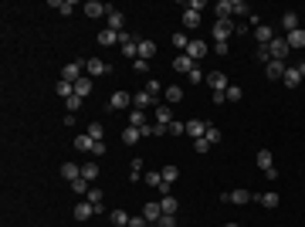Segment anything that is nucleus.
I'll use <instances>...</instances> for the list:
<instances>
[{
  "instance_id": "nucleus-1",
  "label": "nucleus",
  "mask_w": 305,
  "mask_h": 227,
  "mask_svg": "<svg viewBox=\"0 0 305 227\" xmlns=\"http://www.w3.org/2000/svg\"><path fill=\"white\" fill-rule=\"evenodd\" d=\"M268 55H271V61H285V58L292 55V48H288L285 38H275V41L268 44Z\"/></svg>"
},
{
  "instance_id": "nucleus-2",
  "label": "nucleus",
  "mask_w": 305,
  "mask_h": 227,
  "mask_svg": "<svg viewBox=\"0 0 305 227\" xmlns=\"http://www.w3.org/2000/svg\"><path fill=\"white\" fill-rule=\"evenodd\" d=\"M112 68H109V61H102V58H88L85 61V75L88 78H102V75H109Z\"/></svg>"
},
{
  "instance_id": "nucleus-3",
  "label": "nucleus",
  "mask_w": 305,
  "mask_h": 227,
  "mask_svg": "<svg viewBox=\"0 0 305 227\" xmlns=\"http://www.w3.org/2000/svg\"><path fill=\"white\" fill-rule=\"evenodd\" d=\"M81 75H85V58H78V61H72V65L61 68V81H72V85H75Z\"/></svg>"
},
{
  "instance_id": "nucleus-4",
  "label": "nucleus",
  "mask_w": 305,
  "mask_h": 227,
  "mask_svg": "<svg viewBox=\"0 0 305 227\" xmlns=\"http://www.w3.org/2000/svg\"><path fill=\"white\" fill-rule=\"evenodd\" d=\"M183 55H190L193 61H200V58H207V55H210V44H207V41H200V38H193V41H190V48H187Z\"/></svg>"
},
{
  "instance_id": "nucleus-5",
  "label": "nucleus",
  "mask_w": 305,
  "mask_h": 227,
  "mask_svg": "<svg viewBox=\"0 0 305 227\" xmlns=\"http://www.w3.org/2000/svg\"><path fill=\"white\" fill-rule=\"evenodd\" d=\"M207 126H210L207 119H187V136L190 139H204L207 136Z\"/></svg>"
},
{
  "instance_id": "nucleus-6",
  "label": "nucleus",
  "mask_w": 305,
  "mask_h": 227,
  "mask_svg": "<svg viewBox=\"0 0 305 227\" xmlns=\"http://www.w3.org/2000/svg\"><path fill=\"white\" fill-rule=\"evenodd\" d=\"M156 105H159V98L150 95V92H136V95H133V109H143V112H146V109H156Z\"/></svg>"
},
{
  "instance_id": "nucleus-7",
  "label": "nucleus",
  "mask_w": 305,
  "mask_h": 227,
  "mask_svg": "<svg viewBox=\"0 0 305 227\" xmlns=\"http://www.w3.org/2000/svg\"><path fill=\"white\" fill-rule=\"evenodd\" d=\"M105 27H109V31H115V34H122V31H126V17H122V10H115V7H112V10H109V17H105Z\"/></svg>"
},
{
  "instance_id": "nucleus-8",
  "label": "nucleus",
  "mask_w": 305,
  "mask_h": 227,
  "mask_svg": "<svg viewBox=\"0 0 305 227\" xmlns=\"http://www.w3.org/2000/svg\"><path fill=\"white\" fill-rule=\"evenodd\" d=\"M221 200H228V204H237V207H241V204H251V200H254V193L241 187V190H230V193H224Z\"/></svg>"
},
{
  "instance_id": "nucleus-9",
  "label": "nucleus",
  "mask_w": 305,
  "mask_h": 227,
  "mask_svg": "<svg viewBox=\"0 0 305 227\" xmlns=\"http://www.w3.org/2000/svg\"><path fill=\"white\" fill-rule=\"evenodd\" d=\"M81 10H85L88 17H109V10H112V7H105L102 0H85V7H81Z\"/></svg>"
},
{
  "instance_id": "nucleus-10",
  "label": "nucleus",
  "mask_w": 305,
  "mask_h": 227,
  "mask_svg": "<svg viewBox=\"0 0 305 227\" xmlns=\"http://www.w3.org/2000/svg\"><path fill=\"white\" fill-rule=\"evenodd\" d=\"M254 41H258V48L271 44V41H275V31H271V24H258V27H254Z\"/></svg>"
},
{
  "instance_id": "nucleus-11",
  "label": "nucleus",
  "mask_w": 305,
  "mask_h": 227,
  "mask_svg": "<svg viewBox=\"0 0 305 227\" xmlns=\"http://www.w3.org/2000/svg\"><path fill=\"white\" fill-rule=\"evenodd\" d=\"M129 105H133V95H129V92H112V98H109V109L122 112V109H129Z\"/></svg>"
},
{
  "instance_id": "nucleus-12",
  "label": "nucleus",
  "mask_w": 305,
  "mask_h": 227,
  "mask_svg": "<svg viewBox=\"0 0 305 227\" xmlns=\"http://www.w3.org/2000/svg\"><path fill=\"white\" fill-rule=\"evenodd\" d=\"M207 85H210L214 92H228V88H230V81H228L224 72H207Z\"/></svg>"
},
{
  "instance_id": "nucleus-13",
  "label": "nucleus",
  "mask_w": 305,
  "mask_h": 227,
  "mask_svg": "<svg viewBox=\"0 0 305 227\" xmlns=\"http://www.w3.org/2000/svg\"><path fill=\"white\" fill-rule=\"evenodd\" d=\"M285 68H288L285 61H268V65H265V78H268V81H282Z\"/></svg>"
},
{
  "instance_id": "nucleus-14",
  "label": "nucleus",
  "mask_w": 305,
  "mask_h": 227,
  "mask_svg": "<svg viewBox=\"0 0 305 227\" xmlns=\"http://www.w3.org/2000/svg\"><path fill=\"white\" fill-rule=\"evenodd\" d=\"M143 217L156 227V221L163 217V207H159V200H150V204H143Z\"/></svg>"
},
{
  "instance_id": "nucleus-15",
  "label": "nucleus",
  "mask_w": 305,
  "mask_h": 227,
  "mask_svg": "<svg viewBox=\"0 0 305 227\" xmlns=\"http://www.w3.org/2000/svg\"><path fill=\"white\" fill-rule=\"evenodd\" d=\"M254 163L261 166V173H268V170H275V152H271V150H258Z\"/></svg>"
},
{
  "instance_id": "nucleus-16",
  "label": "nucleus",
  "mask_w": 305,
  "mask_h": 227,
  "mask_svg": "<svg viewBox=\"0 0 305 227\" xmlns=\"http://www.w3.org/2000/svg\"><path fill=\"white\" fill-rule=\"evenodd\" d=\"M214 14H217V20H230L234 17V0H217L214 3Z\"/></svg>"
},
{
  "instance_id": "nucleus-17",
  "label": "nucleus",
  "mask_w": 305,
  "mask_h": 227,
  "mask_svg": "<svg viewBox=\"0 0 305 227\" xmlns=\"http://www.w3.org/2000/svg\"><path fill=\"white\" fill-rule=\"evenodd\" d=\"M156 51H159V48H156V41H152V38H139V58H143V61L156 58Z\"/></svg>"
},
{
  "instance_id": "nucleus-18",
  "label": "nucleus",
  "mask_w": 305,
  "mask_h": 227,
  "mask_svg": "<svg viewBox=\"0 0 305 227\" xmlns=\"http://www.w3.org/2000/svg\"><path fill=\"white\" fill-rule=\"evenodd\" d=\"M230 34H234V24L230 20H217L214 24V41H228Z\"/></svg>"
},
{
  "instance_id": "nucleus-19",
  "label": "nucleus",
  "mask_w": 305,
  "mask_h": 227,
  "mask_svg": "<svg viewBox=\"0 0 305 227\" xmlns=\"http://www.w3.org/2000/svg\"><path fill=\"white\" fill-rule=\"evenodd\" d=\"M282 85H285V88H299V85H302V75L295 72V65H288V68H285V75H282Z\"/></svg>"
},
{
  "instance_id": "nucleus-20",
  "label": "nucleus",
  "mask_w": 305,
  "mask_h": 227,
  "mask_svg": "<svg viewBox=\"0 0 305 227\" xmlns=\"http://www.w3.org/2000/svg\"><path fill=\"white\" fill-rule=\"evenodd\" d=\"M173 68H176V72H187V75H190V72L197 68V61H193L190 55H176V58H173Z\"/></svg>"
},
{
  "instance_id": "nucleus-21",
  "label": "nucleus",
  "mask_w": 305,
  "mask_h": 227,
  "mask_svg": "<svg viewBox=\"0 0 305 227\" xmlns=\"http://www.w3.org/2000/svg\"><path fill=\"white\" fill-rule=\"evenodd\" d=\"M81 176H85L88 183H95V180L102 176V170H98V163H95V159H88V163H81Z\"/></svg>"
},
{
  "instance_id": "nucleus-22",
  "label": "nucleus",
  "mask_w": 305,
  "mask_h": 227,
  "mask_svg": "<svg viewBox=\"0 0 305 227\" xmlns=\"http://www.w3.org/2000/svg\"><path fill=\"white\" fill-rule=\"evenodd\" d=\"M88 217H95V204H88V200L75 204V221H88Z\"/></svg>"
},
{
  "instance_id": "nucleus-23",
  "label": "nucleus",
  "mask_w": 305,
  "mask_h": 227,
  "mask_svg": "<svg viewBox=\"0 0 305 227\" xmlns=\"http://www.w3.org/2000/svg\"><path fill=\"white\" fill-rule=\"evenodd\" d=\"M282 27L292 34V31H299V10H285L282 14Z\"/></svg>"
},
{
  "instance_id": "nucleus-24",
  "label": "nucleus",
  "mask_w": 305,
  "mask_h": 227,
  "mask_svg": "<svg viewBox=\"0 0 305 227\" xmlns=\"http://www.w3.org/2000/svg\"><path fill=\"white\" fill-rule=\"evenodd\" d=\"M139 139H143V129H136V126H126V129H122V143H126V146H136Z\"/></svg>"
},
{
  "instance_id": "nucleus-25",
  "label": "nucleus",
  "mask_w": 305,
  "mask_h": 227,
  "mask_svg": "<svg viewBox=\"0 0 305 227\" xmlns=\"http://www.w3.org/2000/svg\"><path fill=\"white\" fill-rule=\"evenodd\" d=\"M285 41H288V48H292V51H299V48H305V31L299 27V31L285 34Z\"/></svg>"
},
{
  "instance_id": "nucleus-26",
  "label": "nucleus",
  "mask_w": 305,
  "mask_h": 227,
  "mask_svg": "<svg viewBox=\"0 0 305 227\" xmlns=\"http://www.w3.org/2000/svg\"><path fill=\"white\" fill-rule=\"evenodd\" d=\"M75 95H78V98H88V95H92V78H88V75H81L75 81Z\"/></svg>"
},
{
  "instance_id": "nucleus-27",
  "label": "nucleus",
  "mask_w": 305,
  "mask_h": 227,
  "mask_svg": "<svg viewBox=\"0 0 305 227\" xmlns=\"http://www.w3.org/2000/svg\"><path fill=\"white\" fill-rule=\"evenodd\" d=\"M156 122H159V126H166V129H170V122H173V112H170V105H163V102H159V105H156Z\"/></svg>"
},
{
  "instance_id": "nucleus-28",
  "label": "nucleus",
  "mask_w": 305,
  "mask_h": 227,
  "mask_svg": "<svg viewBox=\"0 0 305 227\" xmlns=\"http://www.w3.org/2000/svg\"><path fill=\"white\" fill-rule=\"evenodd\" d=\"M75 150L78 152H92L95 150V139H92L88 132H81V136H75Z\"/></svg>"
},
{
  "instance_id": "nucleus-29",
  "label": "nucleus",
  "mask_w": 305,
  "mask_h": 227,
  "mask_svg": "<svg viewBox=\"0 0 305 227\" xmlns=\"http://www.w3.org/2000/svg\"><path fill=\"white\" fill-rule=\"evenodd\" d=\"M166 132H170V129L159 126V122H146V126H143V136H152V139H159V136H166Z\"/></svg>"
},
{
  "instance_id": "nucleus-30",
  "label": "nucleus",
  "mask_w": 305,
  "mask_h": 227,
  "mask_svg": "<svg viewBox=\"0 0 305 227\" xmlns=\"http://www.w3.org/2000/svg\"><path fill=\"white\" fill-rule=\"evenodd\" d=\"M61 176H65L68 183H75L78 176H81V166H75V163H61Z\"/></svg>"
},
{
  "instance_id": "nucleus-31",
  "label": "nucleus",
  "mask_w": 305,
  "mask_h": 227,
  "mask_svg": "<svg viewBox=\"0 0 305 227\" xmlns=\"http://www.w3.org/2000/svg\"><path fill=\"white\" fill-rule=\"evenodd\" d=\"M95 41H98V44H102V48H112V44H115V41H119V34H115V31H109V27H105V31H98V38H95Z\"/></svg>"
},
{
  "instance_id": "nucleus-32",
  "label": "nucleus",
  "mask_w": 305,
  "mask_h": 227,
  "mask_svg": "<svg viewBox=\"0 0 305 227\" xmlns=\"http://www.w3.org/2000/svg\"><path fill=\"white\" fill-rule=\"evenodd\" d=\"M254 200H258L261 207H268V210H275V207H278V193H271V190H268V193H258Z\"/></svg>"
},
{
  "instance_id": "nucleus-33",
  "label": "nucleus",
  "mask_w": 305,
  "mask_h": 227,
  "mask_svg": "<svg viewBox=\"0 0 305 227\" xmlns=\"http://www.w3.org/2000/svg\"><path fill=\"white\" fill-rule=\"evenodd\" d=\"M183 27H187V31L200 27V14H197V10H183Z\"/></svg>"
},
{
  "instance_id": "nucleus-34",
  "label": "nucleus",
  "mask_w": 305,
  "mask_h": 227,
  "mask_svg": "<svg viewBox=\"0 0 305 227\" xmlns=\"http://www.w3.org/2000/svg\"><path fill=\"white\" fill-rule=\"evenodd\" d=\"M163 98H166V105H173V102H180V98H183V88H180V85H170V88L163 92Z\"/></svg>"
},
{
  "instance_id": "nucleus-35",
  "label": "nucleus",
  "mask_w": 305,
  "mask_h": 227,
  "mask_svg": "<svg viewBox=\"0 0 305 227\" xmlns=\"http://www.w3.org/2000/svg\"><path fill=\"white\" fill-rule=\"evenodd\" d=\"M159 173H163V183H166V187H173V183H176V176H180V170H176L173 163H170V166H163Z\"/></svg>"
},
{
  "instance_id": "nucleus-36",
  "label": "nucleus",
  "mask_w": 305,
  "mask_h": 227,
  "mask_svg": "<svg viewBox=\"0 0 305 227\" xmlns=\"http://www.w3.org/2000/svg\"><path fill=\"white\" fill-rule=\"evenodd\" d=\"M129 126L143 129V126H146V112H143V109H133V112H129Z\"/></svg>"
},
{
  "instance_id": "nucleus-37",
  "label": "nucleus",
  "mask_w": 305,
  "mask_h": 227,
  "mask_svg": "<svg viewBox=\"0 0 305 227\" xmlns=\"http://www.w3.org/2000/svg\"><path fill=\"white\" fill-rule=\"evenodd\" d=\"M88 187H92V183H88L85 176H78L75 183H72V193H78V197H88Z\"/></svg>"
},
{
  "instance_id": "nucleus-38",
  "label": "nucleus",
  "mask_w": 305,
  "mask_h": 227,
  "mask_svg": "<svg viewBox=\"0 0 305 227\" xmlns=\"http://www.w3.org/2000/svg\"><path fill=\"white\" fill-rule=\"evenodd\" d=\"M51 7H55V10H61V17H68V14L75 10V3H72V0H51Z\"/></svg>"
},
{
  "instance_id": "nucleus-39",
  "label": "nucleus",
  "mask_w": 305,
  "mask_h": 227,
  "mask_svg": "<svg viewBox=\"0 0 305 227\" xmlns=\"http://www.w3.org/2000/svg\"><path fill=\"white\" fill-rule=\"evenodd\" d=\"M88 136H92L95 143H102V136H105V126H102V122H88Z\"/></svg>"
},
{
  "instance_id": "nucleus-40",
  "label": "nucleus",
  "mask_w": 305,
  "mask_h": 227,
  "mask_svg": "<svg viewBox=\"0 0 305 227\" xmlns=\"http://www.w3.org/2000/svg\"><path fill=\"white\" fill-rule=\"evenodd\" d=\"M81 102H85V98H78V95H72V98H65V109H68V115H78V109H81Z\"/></svg>"
},
{
  "instance_id": "nucleus-41",
  "label": "nucleus",
  "mask_w": 305,
  "mask_h": 227,
  "mask_svg": "<svg viewBox=\"0 0 305 227\" xmlns=\"http://www.w3.org/2000/svg\"><path fill=\"white\" fill-rule=\"evenodd\" d=\"M190 41H193V38H187L183 31H180V34H173V48H180V51H187V48H190Z\"/></svg>"
},
{
  "instance_id": "nucleus-42",
  "label": "nucleus",
  "mask_w": 305,
  "mask_h": 227,
  "mask_svg": "<svg viewBox=\"0 0 305 227\" xmlns=\"http://www.w3.org/2000/svg\"><path fill=\"white\" fill-rule=\"evenodd\" d=\"M159 207H163V214H176V207H180V204H176L173 197H159Z\"/></svg>"
},
{
  "instance_id": "nucleus-43",
  "label": "nucleus",
  "mask_w": 305,
  "mask_h": 227,
  "mask_svg": "<svg viewBox=\"0 0 305 227\" xmlns=\"http://www.w3.org/2000/svg\"><path fill=\"white\" fill-rule=\"evenodd\" d=\"M58 95H61V98H72V95H75V85H72V81H58Z\"/></svg>"
},
{
  "instance_id": "nucleus-44",
  "label": "nucleus",
  "mask_w": 305,
  "mask_h": 227,
  "mask_svg": "<svg viewBox=\"0 0 305 227\" xmlns=\"http://www.w3.org/2000/svg\"><path fill=\"white\" fill-rule=\"evenodd\" d=\"M170 136H187V122L173 119V122H170Z\"/></svg>"
},
{
  "instance_id": "nucleus-45",
  "label": "nucleus",
  "mask_w": 305,
  "mask_h": 227,
  "mask_svg": "<svg viewBox=\"0 0 305 227\" xmlns=\"http://www.w3.org/2000/svg\"><path fill=\"white\" fill-rule=\"evenodd\" d=\"M221 139H224V136H221V129H217V126H207V143H210V146H217Z\"/></svg>"
},
{
  "instance_id": "nucleus-46",
  "label": "nucleus",
  "mask_w": 305,
  "mask_h": 227,
  "mask_svg": "<svg viewBox=\"0 0 305 227\" xmlns=\"http://www.w3.org/2000/svg\"><path fill=\"white\" fill-rule=\"evenodd\" d=\"M85 200H88V204H102V200H105V193H102L98 187H88V197H85Z\"/></svg>"
},
{
  "instance_id": "nucleus-47",
  "label": "nucleus",
  "mask_w": 305,
  "mask_h": 227,
  "mask_svg": "<svg viewBox=\"0 0 305 227\" xmlns=\"http://www.w3.org/2000/svg\"><path fill=\"white\" fill-rule=\"evenodd\" d=\"M112 224L126 227V224H129V214H126V210H112Z\"/></svg>"
},
{
  "instance_id": "nucleus-48",
  "label": "nucleus",
  "mask_w": 305,
  "mask_h": 227,
  "mask_svg": "<svg viewBox=\"0 0 305 227\" xmlns=\"http://www.w3.org/2000/svg\"><path fill=\"white\" fill-rule=\"evenodd\" d=\"M224 95H228V102H241V98H244V88H237V85H230V88L224 92Z\"/></svg>"
},
{
  "instance_id": "nucleus-49",
  "label": "nucleus",
  "mask_w": 305,
  "mask_h": 227,
  "mask_svg": "<svg viewBox=\"0 0 305 227\" xmlns=\"http://www.w3.org/2000/svg\"><path fill=\"white\" fill-rule=\"evenodd\" d=\"M234 14H237V17H251V7H248L244 0H234Z\"/></svg>"
},
{
  "instance_id": "nucleus-50",
  "label": "nucleus",
  "mask_w": 305,
  "mask_h": 227,
  "mask_svg": "<svg viewBox=\"0 0 305 227\" xmlns=\"http://www.w3.org/2000/svg\"><path fill=\"white\" fill-rule=\"evenodd\" d=\"M156 227H176V214H163V217L156 221Z\"/></svg>"
},
{
  "instance_id": "nucleus-51",
  "label": "nucleus",
  "mask_w": 305,
  "mask_h": 227,
  "mask_svg": "<svg viewBox=\"0 0 305 227\" xmlns=\"http://www.w3.org/2000/svg\"><path fill=\"white\" fill-rule=\"evenodd\" d=\"M146 92H150V95H156V98H159V92H163V85H159L156 78H150V81H146Z\"/></svg>"
},
{
  "instance_id": "nucleus-52",
  "label": "nucleus",
  "mask_w": 305,
  "mask_h": 227,
  "mask_svg": "<svg viewBox=\"0 0 305 227\" xmlns=\"http://www.w3.org/2000/svg\"><path fill=\"white\" fill-rule=\"evenodd\" d=\"M133 72H139V75H146V72H150V61H143V58H136V61H133Z\"/></svg>"
},
{
  "instance_id": "nucleus-53",
  "label": "nucleus",
  "mask_w": 305,
  "mask_h": 227,
  "mask_svg": "<svg viewBox=\"0 0 305 227\" xmlns=\"http://www.w3.org/2000/svg\"><path fill=\"white\" fill-rule=\"evenodd\" d=\"M214 51H217V55H221V58H228L230 44H228V41H214Z\"/></svg>"
},
{
  "instance_id": "nucleus-54",
  "label": "nucleus",
  "mask_w": 305,
  "mask_h": 227,
  "mask_svg": "<svg viewBox=\"0 0 305 227\" xmlns=\"http://www.w3.org/2000/svg\"><path fill=\"white\" fill-rule=\"evenodd\" d=\"M193 150H197V152H210V143H207V136H204V139H193Z\"/></svg>"
},
{
  "instance_id": "nucleus-55",
  "label": "nucleus",
  "mask_w": 305,
  "mask_h": 227,
  "mask_svg": "<svg viewBox=\"0 0 305 227\" xmlns=\"http://www.w3.org/2000/svg\"><path fill=\"white\" fill-rule=\"evenodd\" d=\"M190 81H193V85H200V81H207V75H204V72H200V68H193V72H190Z\"/></svg>"
},
{
  "instance_id": "nucleus-56",
  "label": "nucleus",
  "mask_w": 305,
  "mask_h": 227,
  "mask_svg": "<svg viewBox=\"0 0 305 227\" xmlns=\"http://www.w3.org/2000/svg\"><path fill=\"white\" fill-rule=\"evenodd\" d=\"M129 227H152V224L143 217V214H139V217H129Z\"/></svg>"
},
{
  "instance_id": "nucleus-57",
  "label": "nucleus",
  "mask_w": 305,
  "mask_h": 227,
  "mask_svg": "<svg viewBox=\"0 0 305 227\" xmlns=\"http://www.w3.org/2000/svg\"><path fill=\"white\" fill-rule=\"evenodd\" d=\"M187 10H197V14H200V10H207V3H204V0H190Z\"/></svg>"
},
{
  "instance_id": "nucleus-58",
  "label": "nucleus",
  "mask_w": 305,
  "mask_h": 227,
  "mask_svg": "<svg viewBox=\"0 0 305 227\" xmlns=\"http://www.w3.org/2000/svg\"><path fill=\"white\" fill-rule=\"evenodd\" d=\"M248 31H251L248 20H237V24H234V34H248Z\"/></svg>"
},
{
  "instance_id": "nucleus-59",
  "label": "nucleus",
  "mask_w": 305,
  "mask_h": 227,
  "mask_svg": "<svg viewBox=\"0 0 305 227\" xmlns=\"http://www.w3.org/2000/svg\"><path fill=\"white\" fill-rule=\"evenodd\" d=\"M295 72H299V75L305 78V61H299V65H295Z\"/></svg>"
},
{
  "instance_id": "nucleus-60",
  "label": "nucleus",
  "mask_w": 305,
  "mask_h": 227,
  "mask_svg": "<svg viewBox=\"0 0 305 227\" xmlns=\"http://www.w3.org/2000/svg\"><path fill=\"white\" fill-rule=\"evenodd\" d=\"M224 227H241V224H224Z\"/></svg>"
},
{
  "instance_id": "nucleus-61",
  "label": "nucleus",
  "mask_w": 305,
  "mask_h": 227,
  "mask_svg": "<svg viewBox=\"0 0 305 227\" xmlns=\"http://www.w3.org/2000/svg\"><path fill=\"white\" fill-rule=\"evenodd\" d=\"M126 227H129V224H126Z\"/></svg>"
}]
</instances>
